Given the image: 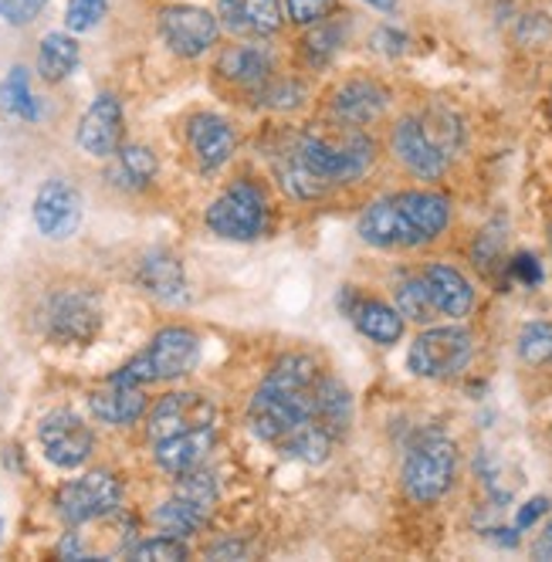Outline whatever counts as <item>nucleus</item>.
<instances>
[{
  "label": "nucleus",
  "mask_w": 552,
  "mask_h": 562,
  "mask_svg": "<svg viewBox=\"0 0 552 562\" xmlns=\"http://www.w3.org/2000/svg\"><path fill=\"white\" fill-rule=\"evenodd\" d=\"M129 559H139V562H149V559H160V562H177V559H187V546L183 539L177 536H153V539H143L129 549Z\"/></svg>",
  "instance_id": "4c0bfd02"
},
{
  "label": "nucleus",
  "mask_w": 552,
  "mask_h": 562,
  "mask_svg": "<svg viewBox=\"0 0 552 562\" xmlns=\"http://www.w3.org/2000/svg\"><path fill=\"white\" fill-rule=\"evenodd\" d=\"M397 207L404 211V217L410 221V227L417 231L420 245L427 240L441 237L451 224V200L441 196V193H430V190H407V193H397Z\"/></svg>",
  "instance_id": "412c9836"
},
{
  "label": "nucleus",
  "mask_w": 552,
  "mask_h": 562,
  "mask_svg": "<svg viewBox=\"0 0 552 562\" xmlns=\"http://www.w3.org/2000/svg\"><path fill=\"white\" fill-rule=\"evenodd\" d=\"M289 18L302 27L329 21V14L336 11V0H285Z\"/></svg>",
  "instance_id": "ea45409f"
},
{
  "label": "nucleus",
  "mask_w": 552,
  "mask_h": 562,
  "mask_svg": "<svg viewBox=\"0 0 552 562\" xmlns=\"http://www.w3.org/2000/svg\"><path fill=\"white\" fill-rule=\"evenodd\" d=\"M217 71L227 78V82H234V86L258 89V86L268 82L271 71H274V55H271L268 45H258V42L234 45V48H227L217 58Z\"/></svg>",
  "instance_id": "5701e85b"
},
{
  "label": "nucleus",
  "mask_w": 552,
  "mask_h": 562,
  "mask_svg": "<svg viewBox=\"0 0 552 562\" xmlns=\"http://www.w3.org/2000/svg\"><path fill=\"white\" fill-rule=\"evenodd\" d=\"M545 512H549V498H542V495H539V498L526 502V505L519 508V515H516V529H519V532L532 529Z\"/></svg>",
  "instance_id": "79ce46f5"
},
{
  "label": "nucleus",
  "mask_w": 552,
  "mask_h": 562,
  "mask_svg": "<svg viewBox=\"0 0 552 562\" xmlns=\"http://www.w3.org/2000/svg\"><path fill=\"white\" fill-rule=\"evenodd\" d=\"M360 237L373 248H417L420 237L410 227V221L404 217V211L397 207V200L386 196L370 204L360 217Z\"/></svg>",
  "instance_id": "dca6fc26"
},
{
  "label": "nucleus",
  "mask_w": 552,
  "mask_h": 562,
  "mask_svg": "<svg viewBox=\"0 0 552 562\" xmlns=\"http://www.w3.org/2000/svg\"><path fill=\"white\" fill-rule=\"evenodd\" d=\"M78 58H82V52H78V42L71 34H61V31H52L45 34L42 48H37V71H42L45 82H61V78H68L75 68H78Z\"/></svg>",
  "instance_id": "bb28decb"
},
{
  "label": "nucleus",
  "mask_w": 552,
  "mask_h": 562,
  "mask_svg": "<svg viewBox=\"0 0 552 562\" xmlns=\"http://www.w3.org/2000/svg\"><path fill=\"white\" fill-rule=\"evenodd\" d=\"M214 400L193 390H180V393H167L160 404L149 411V424L146 434L153 445H160L167 437L187 434V430H201V427H214Z\"/></svg>",
  "instance_id": "1a4fd4ad"
},
{
  "label": "nucleus",
  "mask_w": 552,
  "mask_h": 562,
  "mask_svg": "<svg viewBox=\"0 0 552 562\" xmlns=\"http://www.w3.org/2000/svg\"><path fill=\"white\" fill-rule=\"evenodd\" d=\"M532 555L536 559H549L552 562V521L542 529V536L536 539V546H532Z\"/></svg>",
  "instance_id": "c03bdc74"
},
{
  "label": "nucleus",
  "mask_w": 552,
  "mask_h": 562,
  "mask_svg": "<svg viewBox=\"0 0 552 562\" xmlns=\"http://www.w3.org/2000/svg\"><path fill=\"white\" fill-rule=\"evenodd\" d=\"M160 34L173 55L180 58H201L207 48L217 45L221 21L217 14L193 8V4H173L160 11Z\"/></svg>",
  "instance_id": "6e6552de"
},
{
  "label": "nucleus",
  "mask_w": 552,
  "mask_h": 562,
  "mask_svg": "<svg viewBox=\"0 0 552 562\" xmlns=\"http://www.w3.org/2000/svg\"><path fill=\"white\" fill-rule=\"evenodd\" d=\"M511 271H516V278L526 281V285H536V281L542 278V271H539V265H536L532 255H519L516 261H511Z\"/></svg>",
  "instance_id": "37998d69"
},
{
  "label": "nucleus",
  "mask_w": 552,
  "mask_h": 562,
  "mask_svg": "<svg viewBox=\"0 0 552 562\" xmlns=\"http://www.w3.org/2000/svg\"><path fill=\"white\" fill-rule=\"evenodd\" d=\"M342 48V27L339 24H329V21H319L315 24V31L305 34L302 42V52H305V61L323 68L336 58V52Z\"/></svg>",
  "instance_id": "f704fd0d"
},
{
  "label": "nucleus",
  "mask_w": 552,
  "mask_h": 562,
  "mask_svg": "<svg viewBox=\"0 0 552 562\" xmlns=\"http://www.w3.org/2000/svg\"><path fill=\"white\" fill-rule=\"evenodd\" d=\"M78 146H82L89 156H115V149L123 146V102L102 92L82 115L78 123Z\"/></svg>",
  "instance_id": "ddd939ff"
},
{
  "label": "nucleus",
  "mask_w": 552,
  "mask_h": 562,
  "mask_svg": "<svg viewBox=\"0 0 552 562\" xmlns=\"http://www.w3.org/2000/svg\"><path fill=\"white\" fill-rule=\"evenodd\" d=\"M214 448V427H201V430H187L177 437H167L156 445V464H160L167 474L180 477L187 471L204 468Z\"/></svg>",
  "instance_id": "a211bd4d"
},
{
  "label": "nucleus",
  "mask_w": 552,
  "mask_h": 562,
  "mask_svg": "<svg viewBox=\"0 0 552 562\" xmlns=\"http://www.w3.org/2000/svg\"><path fill=\"white\" fill-rule=\"evenodd\" d=\"M430 289V299L438 305L441 315H451V318H464L471 308H475V289H471V281L451 268V265H430L424 268L420 274Z\"/></svg>",
  "instance_id": "4be33fe9"
},
{
  "label": "nucleus",
  "mask_w": 552,
  "mask_h": 562,
  "mask_svg": "<svg viewBox=\"0 0 552 562\" xmlns=\"http://www.w3.org/2000/svg\"><path fill=\"white\" fill-rule=\"evenodd\" d=\"M519 356L529 367H552V323H529L519 333Z\"/></svg>",
  "instance_id": "c9c22d12"
},
{
  "label": "nucleus",
  "mask_w": 552,
  "mask_h": 562,
  "mask_svg": "<svg viewBox=\"0 0 552 562\" xmlns=\"http://www.w3.org/2000/svg\"><path fill=\"white\" fill-rule=\"evenodd\" d=\"M471 356H475V339L461 326H438L427 329L410 342L407 370L424 380H451L458 376Z\"/></svg>",
  "instance_id": "20e7f679"
},
{
  "label": "nucleus",
  "mask_w": 552,
  "mask_h": 562,
  "mask_svg": "<svg viewBox=\"0 0 552 562\" xmlns=\"http://www.w3.org/2000/svg\"><path fill=\"white\" fill-rule=\"evenodd\" d=\"M37 440H42V451L55 468H82L92 458L95 448V434L92 427L78 417L75 411H52L42 427H37Z\"/></svg>",
  "instance_id": "0eeeda50"
},
{
  "label": "nucleus",
  "mask_w": 552,
  "mask_h": 562,
  "mask_svg": "<svg viewBox=\"0 0 552 562\" xmlns=\"http://www.w3.org/2000/svg\"><path fill=\"white\" fill-rule=\"evenodd\" d=\"M393 153H397L401 164L420 180H441L451 167V159L430 143L417 115L401 119L397 130H393Z\"/></svg>",
  "instance_id": "4468645a"
},
{
  "label": "nucleus",
  "mask_w": 552,
  "mask_h": 562,
  "mask_svg": "<svg viewBox=\"0 0 552 562\" xmlns=\"http://www.w3.org/2000/svg\"><path fill=\"white\" fill-rule=\"evenodd\" d=\"M370 8H376V11H393L397 8V0H367Z\"/></svg>",
  "instance_id": "49530a36"
},
{
  "label": "nucleus",
  "mask_w": 552,
  "mask_h": 562,
  "mask_svg": "<svg viewBox=\"0 0 552 562\" xmlns=\"http://www.w3.org/2000/svg\"><path fill=\"white\" fill-rule=\"evenodd\" d=\"M120 502H123V485H120V477L109 471H92L86 477L68 481L55 498L58 515L68 526H86V521L105 518L120 508Z\"/></svg>",
  "instance_id": "423d86ee"
},
{
  "label": "nucleus",
  "mask_w": 552,
  "mask_h": 562,
  "mask_svg": "<svg viewBox=\"0 0 552 562\" xmlns=\"http://www.w3.org/2000/svg\"><path fill=\"white\" fill-rule=\"evenodd\" d=\"M173 495L183 498V502H190V505H196V508H204V512L211 515L214 505H217V498H221V488H217V477H214L211 471L196 468V471L180 474Z\"/></svg>",
  "instance_id": "72a5a7b5"
},
{
  "label": "nucleus",
  "mask_w": 552,
  "mask_h": 562,
  "mask_svg": "<svg viewBox=\"0 0 552 562\" xmlns=\"http://www.w3.org/2000/svg\"><path fill=\"white\" fill-rule=\"evenodd\" d=\"M245 549L238 546V542H224V546H217V549H211V555L214 559H221V555H241Z\"/></svg>",
  "instance_id": "a18cd8bd"
},
{
  "label": "nucleus",
  "mask_w": 552,
  "mask_h": 562,
  "mask_svg": "<svg viewBox=\"0 0 552 562\" xmlns=\"http://www.w3.org/2000/svg\"><path fill=\"white\" fill-rule=\"evenodd\" d=\"M45 4L48 0H0V18L14 27H24L45 11Z\"/></svg>",
  "instance_id": "a19ab883"
},
{
  "label": "nucleus",
  "mask_w": 552,
  "mask_h": 562,
  "mask_svg": "<svg viewBox=\"0 0 552 562\" xmlns=\"http://www.w3.org/2000/svg\"><path fill=\"white\" fill-rule=\"evenodd\" d=\"M0 105L18 119H27V123H34V119L42 115V105H37L27 86V68H11L4 86H0Z\"/></svg>",
  "instance_id": "2f4dec72"
},
{
  "label": "nucleus",
  "mask_w": 552,
  "mask_h": 562,
  "mask_svg": "<svg viewBox=\"0 0 552 562\" xmlns=\"http://www.w3.org/2000/svg\"><path fill=\"white\" fill-rule=\"evenodd\" d=\"M217 21L241 37H268L282 27V0H217Z\"/></svg>",
  "instance_id": "f3484780"
},
{
  "label": "nucleus",
  "mask_w": 552,
  "mask_h": 562,
  "mask_svg": "<svg viewBox=\"0 0 552 562\" xmlns=\"http://www.w3.org/2000/svg\"><path fill=\"white\" fill-rule=\"evenodd\" d=\"M102 18H105V0H68L65 8V27L75 34L92 31Z\"/></svg>",
  "instance_id": "58836bf2"
},
{
  "label": "nucleus",
  "mask_w": 552,
  "mask_h": 562,
  "mask_svg": "<svg viewBox=\"0 0 552 562\" xmlns=\"http://www.w3.org/2000/svg\"><path fill=\"white\" fill-rule=\"evenodd\" d=\"M352 323H357V329L367 339H373L380 346H393L404 336V315L397 308H390L386 302H376V299L352 305Z\"/></svg>",
  "instance_id": "a878e982"
},
{
  "label": "nucleus",
  "mask_w": 552,
  "mask_h": 562,
  "mask_svg": "<svg viewBox=\"0 0 552 562\" xmlns=\"http://www.w3.org/2000/svg\"><path fill=\"white\" fill-rule=\"evenodd\" d=\"M0 539H4V521H0Z\"/></svg>",
  "instance_id": "de8ad7c7"
},
{
  "label": "nucleus",
  "mask_w": 552,
  "mask_h": 562,
  "mask_svg": "<svg viewBox=\"0 0 552 562\" xmlns=\"http://www.w3.org/2000/svg\"><path fill=\"white\" fill-rule=\"evenodd\" d=\"M279 180H282L285 193L295 196V200H315V196H323V193L329 190L319 177H315V173L302 164L295 149H289V153L279 159Z\"/></svg>",
  "instance_id": "7c9ffc66"
},
{
  "label": "nucleus",
  "mask_w": 552,
  "mask_h": 562,
  "mask_svg": "<svg viewBox=\"0 0 552 562\" xmlns=\"http://www.w3.org/2000/svg\"><path fill=\"white\" fill-rule=\"evenodd\" d=\"M292 149L326 187H339V183H352L367 177L376 156L373 139L360 126H346V123L329 126V130L326 126L305 130L298 133Z\"/></svg>",
  "instance_id": "f03ea898"
},
{
  "label": "nucleus",
  "mask_w": 552,
  "mask_h": 562,
  "mask_svg": "<svg viewBox=\"0 0 552 562\" xmlns=\"http://www.w3.org/2000/svg\"><path fill=\"white\" fill-rule=\"evenodd\" d=\"M454 471H458L454 440L444 437V434H427L407 451L404 488L417 505H433V502H441L451 492Z\"/></svg>",
  "instance_id": "7ed1b4c3"
},
{
  "label": "nucleus",
  "mask_w": 552,
  "mask_h": 562,
  "mask_svg": "<svg viewBox=\"0 0 552 562\" xmlns=\"http://www.w3.org/2000/svg\"><path fill=\"white\" fill-rule=\"evenodd\" d=\"M258 102L268 109H298L305 102V86L298 78H268L264 86H258Z\"/></svg>",
  "instance_id": "e433bc0d"
},
{
  "label": "nucleus",
  "mask_w": 552,
  "mask_h": 562,
  "mask_svg": "<svg viewBox=\"0 0 552 562\" xmlns=\"http://www.w3.org/2000/svg\"><path fill=\"white\" fill-rule=\"evenodd\" d=\"M420 119V126L424 133L430 136V143L438 146L448 159H454L464 146V126H461V119L448 109H427Z\"/></svg>",
  "instance_id": "c756f323"
},
{
  "label": "nucleus",
  "mask_w": 552,
  "mask_h": 562,
  "mask_svg": "<svg viewBox=\"0 0 552 562\" xmlns=\"http://www.w3.org/2000/svg\"><path fill=\"white\" fill-rule=\"evenodd\" d=\"M34 227L52 240H65L82 224V193L68 180H48L42 183L31 207Z\"/></svg>",
  "instance_id": "9d476101"
},
{
  "label": "nucleus",
  "mask_w": 552,
  "mask_h": 562,
  "mask_svg": "<svg viewBox=\"0 0 552 562\" xmlns=\"http://www.w3.org/2000/svg\"><path fill=\"white\" fill-rule=\"evenodd\" d=\"M207 512L204 508H196V505H190V502H183V498H170V502H164L160 508H156V515H153V521L160 526L167 536H177V539H190V536H196L204 526H207Z\"/></svg>",
  "instance_id": "c85d7f7f"
},
{
  "label": "nucleus",
  "mask_w": 552,
  "mask_h": 562,
  "mask_svg": "<svg viewBox=\"0 0 552 562\" xmlns=\"http://www.w3.org/2000/svg\"><path fill=\"white\" fill-rule=\"evenodd\" d=\"M102 326V308L89 292H61L48 302V333L58 342H92Z\"/></svg>",
  "instance_id": "9b49d317"
},
{
  "label": "nucleus",
  "mask_w": 552,
  "mask_h": 562,
  "mask_svg": "<svg viewBox=\"0 0 552 562\" xmlns=\"http://www.w3.org/2000/svg\"><path fill=\"white\" fill-rule=\"evenodd\" d=\"M187 143H190V153L196 159V167H201L204 173H211V170H221L227 159L234 156L238 136H234L227 119L201 112V115H193L190 123H187Z\"/></svg>",
  "instance_id": "2eb2a0df"
},
{
  "label": "nucleus",
  "mask_w": 552,
  "mask_h": 562,
  "mask_svg": "<svg viewBox=\"0 0 552 562\" xmlns=\"http://www.w3.org/2000/svg\"><path fill=\"white\" fill-rule=\"evenodd\" d=\"M386 105H390L386 89L376 86V82H367V78H357V82H346V86L336 92V99H333V112H336L339 123H346V126H360V130L370 126V123H376V119L386 112Z\"/></svg>",
  "instance_id": "6ab92c4d"
},
{
  "label": "nucleus",
  "mask_w": 552,
  "mask_h": 562,
  "mask_svg": "<svg viewBox=\"0 0 552 562\" xmlns=\"http://www.w3.org/2000/svg\"><path fill=\"white\" fill-rule=\"evenodd\" d=\"M153 380H180L201 363V339L183 326H167L143 349Z\"/></svg>",
  "instance_id": "f8f14e48"
},
{
  "label": "nucleus",
  "mask_w": 552,
  "mask_h": 562,
  "mask_svg": "<svg viewBox=\"0 0 552 562\" xmlns=\"http://www.w3.org/2000/svg\"><path fill=\"white\" fill-rule=\"evenodd\" d=\"M204 221L224 240H255L268 231V196L261 187L241 180L214 200Z\"/></svg>",
  "instance_id": "39448f33"
},
{
  "label": "nucleus",
  "mask_w": 552,
  "mask_h": 562,
  "mask_svg": "<svg viewBox=\"0 0 552 562\" xmlns=\"http://www.w3.org/2000/svg\"><path fill=\"white\" fill-rule=\"evenodd\" d=\"M139 285L160 302H180L187 295V274L177 255L149 251L139 265Z\"/></svg>",
  "instance_id": "b1692460"
},
{
  "label": "nucleus",
  "mask_w": 552,
  "mask_h": 562,
  "mask_svg": "<svg viewBox=\"0 0 552 562\" xmlns=\"http://www.w3.org/2000/svg\"><path fill=\"white\" fill-rule=\"evenodd\" d=\"M315 424L329 430L336 440H342L352 424V396L333 376H323L319 390H315Z\"/></svg>",
  "instance_id": "393cba45"
},
{
  "label": "nucleus",
  "mask_w": 552,
  "mask_h": 562,
  "mask_svg": "<svg viewBox=\"0 0 552 562\" xmlns=\"http://www.w3.org/2000/svg\"><path fill=\"white\" fill-rule=\"evenodd\" d=\"M319 383L323 370L312 356H282L248 404L255 437H261L271 448H282L292 434L315 424V390H319Z\"/></svg>",
  "instance_id": "f257e3e1"
},
{
  "label": "nucleus",
  "mask_w": 552,
  "mask_h": 562,
  "mask_svg": "<svg viewBox=\"0 0 552 562\" xmlns=\"http://www.w3.org/2000/svg\"><path fill=\"white\" fill-rule=\"evenodd\" d=\"M89 411L95 420H102L109 427H129L146 414V393H143V386L109 380L102 390H95L89 396Z\"/></svg>",
  "instance_id": "aec40b11"
},
{
  "label": "nucleus",
  "mask_w": 552,
  "mask_h": 562,
  "mask_svg": "<svg viewBox=\"0 0 552 562\" xmlns=\"http://www.w3.org/2000/svg\"><path fill=\"white\" fill-rule=\"evenodd\" d=\"M156 177V156L146 146H120L115 149V164L109 170V180L123 190H143Z\"/></svg>",
  "instance_id": "cd10ccee"
},
{
  "label": "nucleus",
  "mask_w": 552,
  "mask_h": 562,
  "mask_svg": "<svg viewBox=\"0 0 552 562\" xmlns=\"http://www.w3.org/2000/svg\"><path fill=\"white\" fill-rule=\"evenodd\" d=\"M397 312L410 323H430V318H438V305L430 299V289L424 278H407L401 281L397 289Z\"/></svg>",
  "instance_id": "473e14b6"
}]
</instances>
